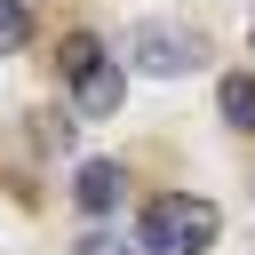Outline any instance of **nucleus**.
<instances>
[{"label":"nucleus","mask_w":255,"mask_h":255,"mask_svg":"<svg viewBox=\"0 0 255 255\" xmlns=\"http://www.w3.org/2000/svg\"><path fill=\"white\" fill-rule=\"evenodd\" d=\"M215 207L207 199H191V191H175V199H151L143 215H135V255H199L207 239H215Z\"/></svg>","instance_id":"1"},{"label":"nucleus","mask_w":255,"mask_h":255,"mask_svg":"<svg viewBox=\"0 0 255 255\" xmlns=\"http://www.w3.org/2000/svg\"><path fill=\"white\" fill-rule=\"evenodd\" d=\"M64 88H72V104H80L88 120H104V112H120V96H128V64H112L96 32H72V40H64Z\"/></svg>","instance_id":"2"},{"label":"nucleus","mask_w":255,"mask_h":255,"mask_svg":"<svg viewBox=\"0 0 255 255\" xmlns=\"http://www.w3.org/2000/svg\"><path fill=\"white\" fill-rule=\"evenodd\" d=\"M128 64H135V72H151V80H175V72L207 64V48H199V32H183V24H159V16H143V24L128 32Z\"/></svg>","instance_id":"3"},{"label":"nucleus","mask_w":255,"mask_h":255,"mask_svg":"<svg viewBox=\"0 0 255 255\" xmlns=\"http://www.w3.org/2000/svg\"><path fill=\"white\" fill-rule=\"evenodd\" d=\"M72 199H80V215H112L128 199V167L120 159H80L72 167Z\"/></svg>","instance_id":"4"},{"label":"nucleus","mask_w":255,"mask_h":255,"mask_svg":"<svg viewBox=\"0 0 255 255\" xmlns=\"http://www.w3.org/2000/svg\"><path fill=\"white\" fill-rule=\"evenodd\" d=\"M215 112H223V128L255 135V72H231V80L215 88Z\"/></svg>","instance_id":"5"},{"label":"nucleus","mask_w":255,"mask_h":255,"mask_svg":"<svg viewBox=\"0 0 255 255\" xmlns=\"http://www.w3.org/2000/svg\"><path fill=\"white\" fill-rule=\"evenodd\" d=\"M32 40V8L24 0H0V48H24Z\"/></svg>","instance_id":"6"},{"label":"nucleus","mask_w":255,"mask_h":255,"mask_svg":"<svg viewBox=\"0 0 255 255\" xmlns=\"http://www.w3.org/2000/svg\"><path fill=\"white\" fill-rule=\"evenodd\" d=\"M72 255H135V247H128V239H120V231H88V239H80V247H72Z\"/></svg>","instance_id":"7"}]
</instances>
